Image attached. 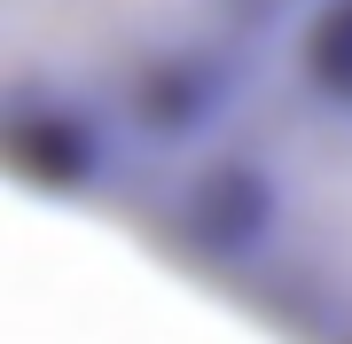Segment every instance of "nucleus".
Instances as JSON below:
<instances>
[{
    "mask_svg": "<svg viewBox=\"0 0 352 344\" xmlns=\"http://www.w3.org/2000/svg\"><path fill=\"white\" fill-rule=\"evenodd\" d=\"M266 16L274 0H0L8 102L55 126H110L219 78Z\"/></svg>",
    "mask_w": 352,
    "mask_h": 344,
    "instance_id": "obj_1",
    "label": "nucleus"
},
{
    "mask_svg": "<svg viewBox=\"0 0 352 344\" xmlns=\"http://www.w3.org/2000/svg\"><path fill=\"white\" fill-rule=\"evenodd\" d=\"M227 242L266 313L305 344H352V94H305L251 133Z\"/></svg>",
    "mask_w": 352,
    "mask_h": 344,
    "instance_id": "obj_2",
    "label": "nucleus"
}]
</instances>
